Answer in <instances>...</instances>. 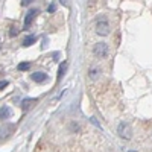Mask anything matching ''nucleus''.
<instances>
[{
	"label": "nucleus",
	"instance_id": "1",
	"mask_svg": "<svg viewBox=\"0 0 152 152\" xmlns=\"http://www.w3.org/2000/svg\"><path fill=\"white\" fill-rule=\"evenodd\" d=\"M96 32H97V35H102V37L110 35V24L105 17H99V20L96 23Z\"/></svg>",
	"mask_w": 152,
	"mask_h": 152
},
{
	"label": "nucleus",
	"instance_id": "2",
	"mask_svg": "<svg viewBox=\"0 0 152 152\" xmlns=\"http://www.w3.org/2000/svg\"><path fill=\"white\" fill-rule=\"evenodd\" d=\"M117 132H119V135H120L122 138H126V140H129V138L132 137V132H131L129 125H128V123H125V122H122V123L119 125Z\"/></svg>",
	"mask_w": 152,
	"mask_h": 152
},
{
	"label": "nucleus",
	"instance_id": "3",
	"mask_svg": "<svg viewBox=\"0 0 152 152\" xmlns=\"http://www.w3.org/2000/svg\"><path fill=\"white\" fill-rule=\"evenodd\" d=\"M93 52H94V55L97 58H105L108 55V46L105 43H97L93 47Z\"/></svg>",
	"mask_w": 152,
	"mask_h": 152
},
{
	"label": "nucleus",
	"instance_id": "4",
	"mask_svg": "<svg viewBox=\"0 0 152 152\" xmlns=\"http://www.w3.org/2000/svg\"><path fill=\"white\" fill-rule=\"evenodd\" d=\"M38 14H40V9H37V8H35V9H31V11L28 12V15L24 17V28L28 29L31 24H32V21L35 20V17H37Z\"/></svg>",
	"mask_w": 152,
	"mask_h": 152
},
{
	"label": "nucleus",
	"instance_id": "5",
	"mask_svg": "<svg viewBox=\"0 0 152 152\" xmlns=\"http://www.w3.org/2000/svg\"><path fill=\"white\" fill-rule=\"evenodd\" d=\"M31 79L35 81V82H44V81H47V75L43 73V72H37V73L31 75Z\"/></svg>",
	"mask_w": 152,
	"mask_h": 152
},
{
	"label": "nucleus",
	"instance_id": "6",
	"mask_svg": "<svg viewBox=\"0 0 152 152\" xmlns=\"http://www.w3.org/2000/svg\"><path fill=\"white\" fill-rule=\"evenodd\" d=\"M11 129H14V125H6L5 128H2V129H0V138H2V137H6V135H9V134L12 132Z\"/></svg>",
	"mask_w": 152,
	"mask_h": 152
},
{
	"label": "nucleus",
	"instance_id": "7",
	"mask_svg": "<svg viewBox=\"0 0 152 152\" xmlns=\"http://www.w3.org/2000/svg\"><path fill=\"white\" fill-rule=\"evenodd\" d=\"M9 117H11L9 107H2L0 108V119H9Z\"/></svg>",
	"mask_w": 152,
	"mask_h": 152
},
{
	"label": "nucleus",
	"instance_id": "8",
	"mask_svg": "<svg viewBox=\"0 0 152 152\" xmlns=\"http://www.w3.org/2000/svg\"><path fill=\"white\" fill-rule=\"evenodd\" d=\"M35 41H37V37H28L26 40L23 41V46H26V47H28V46H32Z\"/></svg>",
	"mask_w": 152,
	"mask_h": 152
},
{
	"label": "nucleus",
	"instance_id": "9",
	"mask_svg": "<svg viewBox=\"0 0 152 152\" xmlns=\"http://www.w3.org/2000/svg\"><path fill=\"white\" fill-rule=\"evenodd\" d=\"M29 67H31L29 62H20L18 67H17V70H20V72H26V70H29Z\"/></svg>",
	"mask_w": 152,
	"mask_h": 152
},
{
	"label": "nucleus",
	"instance_id": "10",
	"mask_svg": "<svg viewBox=\"0 0 152 152\" xmlns=\"http://www.w3.org/2000/svg\"><path fill=\"white\" fill-rule=\"evenodd\" d=\"M88 75H90V78L94 81V79H97V76L100 75V70L99 69H91L90 70V73H88Z\"/></svg>",
	"mask_w": 152,
	"mask_h": 152
},
{
	"label": "nucleus",
	"instance_id": "11",
	"mask_svg": "<svg viewBox=\"0 0 152 152\" xmlns=\"http://www.w3.org/2000/svg\"><path fill=\"white\" fill-rule=\"evenodd\" d=\"M66 69H67V62H61V64H59V70H58V79L62 76V73L66 72Z\"/></svg>",
	"mask_w": 152,
	"mask_h": 152
},
{
	"label": "nucleus",
	"instance_id": "12",
	"mask_svg": "<svg viewBox=\"0 0 152 152\" xmlns=\"http://www.w3.org/2000/svg\"><path fill=\"white\" fill-rule=\"evenodd\" d=\"M35 102H37L35 99H29V100H23V104H21V105H23L24 110H29V108H31L29 105H32V104H35Z\"/></svg>",
	"mask_w": 152,
	"mask_h": 152
},
{
	"label": "nucleus",
	"instance_id": "13",
	"mask_svg": "<svg viewBox=\"0 0 152 152\" xmlns=\"http://www.w3.org/2000/svg\"><path fill=\"white\" fill-rule=\"evenodd\" d=\"M47 11H49V12H55V11H56V5H55V3H52V5H49Z\"/></svg>",
	"mask_w": 152,
	"mask_h": 152
},
{
	"label": "nucleus",
	"instance_id": "14",
	"mask_svg": "<svg viewBox=\"0 0 152 152\" xmlns=\"http://www.w3.org/2000/svg\"><path fill=\"white\" fill-rule=\"evenodd\" d=\"M17 32H18V29L12 26V28H11V34H9V35H11V37H14V35H17Z\"/></svg>",
	"mask_w": 152,
	"mask_h": 152
},
{
	"label": "nucleus",
	"instance_id": "15",
	"mask_svg": "<svg viewBox=\"0 0 152 152\" xmlns=\"http://www.w3.org/2000/svg\"><path fill=\"white\" fill-rule=\"evenodd\" d=\"M5 87H8V81H0V90L5 88Z\"/></svg>",
	"mask_w": 152,
	"mask_h": 152
},
{
	"label": "nucleus",
	"instance_id": "16",
	"mask_svg": "<svg viewBox=\"0 0 152 152\" xmlns=\"http://www.w3.org/2000/svg\"><path fill=\"white\" fill-rule=\"evenodd\" d=\"M32 2H34V0H21V5H23V6H28V5L32 3Z\"/></svg>",
	"mask_w": 152,
	"mask_h": 152
},
{
	"label": "nucleus",
	"instance_id": "17",
	"mask_svg": "<svg viewBox=\"0 0 152 152\" xmlns=\"http://www.w3.org/2000/svg\"><path fill=\"white\" fill-rule=\"evenodd\" d=\"M61 3H62V5H66V6H69V2H67V0H61Z\"/></svg>",
	"mask_w": 152,
	"mask_h": 152
}]
</instances>
